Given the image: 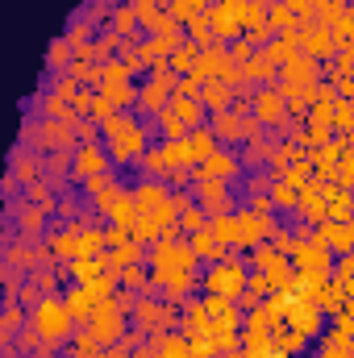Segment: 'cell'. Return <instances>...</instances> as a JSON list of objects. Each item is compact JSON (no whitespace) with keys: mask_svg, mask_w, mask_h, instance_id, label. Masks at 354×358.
I'll return each mask as SVG.
<instances>
[{"mask_svg":"<svg viewBox=\"0 0 354 358\" xmlns=\"http://www.w3.org/2000/svg\"><path fill=\"white\" fill-rule=\"evenodd\" d=\"M150 267L155 279L167 287V296H183L192 287V267H196V250L192 246H176L171 238H159L150 250Z\"/></svg>","mask_w":354,"mask_h":358,"instance_id":"obj_1","label":"cell"},{"mask_svg":"<svg viewBox=\"0 0 354 358\" xmlns=\"http://www.w3.org/2000/svg\"><path fill=\"white\" fill-rule=\"evenodd\" d=\"M104 146L117 163H134L146 150V134L134 117H113V121H104Z\"/></svg>","mask_w":354,"mask_h":358,"instance_id":"obj_2","label":"cell"},{"mask_svg":"<svg viewBox=\"0 0 354 358\" xmlns=\"http://www.w3.org/2000/svg\"><path fill=\"white\" fill-rule=\"evenodd\" d=\"M71 321H76V313L67 308V300H55V296H46V300L34 308V334H38L46 346H55V342H67V334H71Z\"/></svg>","mask_w":354,"mask_h":358,"instance_id":"obj_3","label":"cell"},{"mask_svg":"<svg viewBox=\"0 0 354 358\" xmlns=\"http://www.w3.org/2000/svg\"><path fill=\"white\" fill-rule=\"evenodd\" d=\"M246 279H250V271L242 267L238 259H221V263H208V271L200 275V287H204V296L234 300V296L246 292Z\"/></svg>","mask_w":354,"mask_h":358,"instance_id":"obj_4","label":"cell"},{"mask_svg":"<svg viewBox=\"0 0 354 358\" xmlns=\"http://www.w3.org/2000/svg\"><path fill=\"white\" fill-rule=\"evenodd\" d=\"M134 204H138V213L142 217H176L171 208V196H167V187L159 183V179H142V183H134Z\"/></svg>","mask_w":354,"mask_h":358,"instance_id":"obj_5","label":"cell"},{"mask_svg":"<svg viewBox=\"0 0 354 358\" xmlns=\"http://www.w3.org/2000/svg\"><path fill=\"white\" fill-rule=\"evenodd\" d=\"M88 321H92V338H96L100 346H113V342L125 334V313H121L113 300H100Z\"/></svg>","mask_w":354,"mask_h":358,"instance_id":"obj_6","label":"cell"},{"mask_svg":"<svg viewBox=\"0 0 354 358\" xmlns=\"http://www.w3.org/2000/svg\"><path fill=\"white\" fill-rule=\"evenodd\" d=\"M267 229H271V217L267 213H255V208H246V213H234V246H263Z\"/></svg>","mask_w":354,"mask_h":358,"instance_id":"obj_7","label":"cell"},{"mask_svg":"<svg viewBox=\"0 0 354 358\" xmlns=\"http://www.w3.org/2000/svg\"><path fill=\"white\" fill-rule=\"evenodd\" d=\"M255 267L271 279V287H275V292H283V287L296 279V271H292L296 263H288V259H283L279 250H271V246H259V250H255Z\"/></svg>","mask_w":354,"mask_h":358,"instance_id":"obj_8","label":"cell"},{"mask_svg":"<svg viewBox=\"0 0 354 358\" xmlns=\"http://www.w3.org/2000/svg\"><path fill=\"white\" fill-rule=\"evenodd\" d=\"M292 263L300 275H325L330 271V250L321 242H292Z\"/></svg>","mask_w":354,"mask_h":358,"instance_id":"obj_9","label":"cell"},{"mask_svg":"<svg viewBox=\"0 0 354 358\" xmlns=\"http://www.w3.org/2000/svg\"><path fill=\"white\" fill-rule=\"evenodd\" d=\"M208 25H213V38H217V42L234 38V34L242 29V4H238V0H225V4H217V8L208 13Z\"/></svg>","mask_w":354,"mask_h":358,"instance_id":"obj_10","label":"cell"},{"mask_svg":"<svg viewBox=\"0 0 354 358\" xmlns=\"http://www.w3.org/2000/svg\"><path fill=\"white\" fill-rule=\"evenodd\" d=\"M317 242L330 255H351L354 250V225H346V221H325L321 234H317Z\"/></svg>","mask_w":354,"mask_h":358,"instance_id":"obj_11","label":"cell"},{"mask_svg":"<svg viewBox=\"0 0 354 358\" xmlns=\"http://www.w3.org/2000/svg\"><path fill=\"white\" fill-rule=\"evenodd\" d=\"M187 246H192V250H196V259H204V263H221V259H225V250H229V246H221V242H217V234H213L208 225H204V229H196Z\"/></svg>","mask_w":354,"mask_h":358,"instance_id":"obj_12","label":"cell"},{"mask_svg":"<svg viewBox=\"0 0 354 358\" xmlns=\"http://www.w3.org/2000/svg\"><path fill=\"white\" fill-rule=\"evenodd\" d=\"M171 113H176L183 125H192V129H196V125H200V117H204L208 108H204V96H176V100H171Z\"/></svg>","mask_w":354,"mask_h":358,"instance_id":"obj_13","label":"cell"},{"mask_svg":"<svg viewBox=\"0 0 354 358\" xmlns=\"http://www.w3.org/2000/svg\"><path fill=\"white\" fill-rule=\"evenodd\" d=\"M76 176L80 179L104 176V150H100V146H80V155H76Z\"/></svg>","mask_w":354,"mask_h":358,"instance_id":"obj_14","label":"cell"},{"mask_svg":"<svg viewBox=\"0 0 354 358\" xmlns=\"http://www.w3.org/2000/svg\"><path fill=\"white\" fill-rule=\"evenodd\" d=\"M255 117L267 121V125L283 121V96H279V92H259V96H255Z\"/></svg>","mask_w":354,"mask_h":358,"instance_id":"obj_15","label":"cell"},{"mask_svg":"<svg viewBox=\"0 0 354 358\" xmlns=\"http://www.w3.org/2000/svg\"><path fill=\"white\" fill-rule=\"evenodd\" d=\"M238 171V163H234V155H225V150H213L204 163H200V179H221V176H234Z\"/></svg>","mask_w":354,"mask_h":358,"instance_id":"obj_16","label":"cell"},{"mask_svg":"<svg viewBox=\"0 0 354 358\" xmlns=\"http://www.w3.org/2000/svg\"><path fill=\"white\" fill-rule=\"evenodd\" d=\"M63 300H67V308H71L76 317H92V313H96V304H100V296H96L92 287H84V283H80V287H71Z\"/></svg>","mask_w":354,"mask_h":358,"instance_id":"obj_17","label":"cell"},{"mask_svg":"<svg viewBox=\"0 0 354 358\" xmlns=\"http://www.w3.org/2000/svg\"><path fill=\"white\" fill-rule=\"evenodd\" d=\"M204 108L229 113V80H208V84H204Z\"/></svg>","mask_w":354,"mask_h":358,"instance_id":"obj_18","label":"cell"},{"mask_svg":"<svg viewBox=\"0 0 354 358\" xmlns=\"http://www.w3.org/2000/svg\"><path fill=\"white\" fill-rule=\"evenodd\" d=\"M300 183H292V179H275V187H271V204H283V208H300Z\"/></svg>","mask_w":354,"mask_h":358,"instance_id":"obj_19","label":"cell"},{"mask_svg":"<svg viewBox=\"0 0 354 358\" xmlns=\"http://www.w3.org/2000/svg\"><path fill=\"white\" fill-rule=\"evenodd\" d=\"M330 38H334V46H351V38H354V13H334L330 17Z\"/></svg>","mask_w":354,"mask_h":358,"instance_id":"obj_20","label":"cell"},{"mask_svg":"<svg viewBox=\"0 0 354 358\" xmlns=\"http://www.w3.org/2000/svg\"><path fill=\"white\" fill-rule=\"evenodd\" d=\"M300 46H304L309 55H330V50H334L330 25H321V29H309V34H300Z\"/></svg>","mask_w":354,"mask_h":358,"instance_id":"obj_21","label":"cell"},{"mask_svg":"<svg viewBox=\"0 0 354 358\" xmlns=\"http://www.w3.org/2000/svg\"><path fill=\"white\" fill-rule=\"evenodd\" d=\"M300 213H304L309 221H330L325 200H321V192H317V187H304V192H300Z\"/></svg>","mask_w":354,"mask_h":358,"instance_id":"obj_22","label":"cell"},{"mask_svg":"<svg viewBox=\"0 0 354 358\" xmlns=\"http://www.w3.org/2000/svg\"><path fill=\"white\" fill-rule=\"evenodd\" d=\"M213 134H217V138H242V134H246V125H242V117H234V113H217Z\"/></svg>","mask_w":354,"mask_h":358,"instance_id":"obj_23","label":"cell"},{"mask_svg":"<svg viewBox=\"0 0 354 358\" xmlns=\"http://www.w3.org/2000/svg\"><path fill=\"white\" fill-rule=\"evenodd\" d=\"M71 275H76L80 283H88L96 275H104V259H71Z\"/></svg>","mask_w":354,"mask_h":358,"instance_id":"obj_24","label":"cell"},{"mask_svg":"<svg viewBox=\"0 0 354 358\" xmlns=\"http://www.w3.org/2000/svg\"><path fill=\"white\" fill-rule=\"evenodd\" d=\"M159 358H192V342H183V338H163V342H159Z\"/></svg>","mask_w":354,"mask_h":358,"instance_id":"obj_25","label":"cell"},{"mask_svg":"<svg viewBox=\"0 0 354 358\" xmlns=\"http://www.w3.org/2000/svg\"><path fill=\"white\" fill-rule=\"evenodd\" d=\"M159 125H163V134H167V138H183V129H187V125L179 121L176 113H171V104H167V108L159 113Z\"/></svg>","mask_w":354,"mask_h":358,"instance_id":"obj_26","label":"cell"},{"mask_svg":"<svg viewBox=\"0 0 354 358\" xmlns=\"http://www.w3.org/2000/svg\"><path fill=\"white\" fill-rule=\"evenodd\" d=\"M63 59H71V38H59L50 50V63H63Z\"/></svg>","mask_w":354,"mask_h":358,"instance_id":"obj_27","label":"cell"},{"mask_svg":"<svg viewBox=\"0 0 354 358\" xmlns=\"http://www.w3.org/2000/svg\"><path fill=\"white\" fill-rule=\"evenodd\" d=\"M334 121H338L342 129H354V108H351V104H342V108L334 113Z\"/></svg>","mask_w":354,"mask_h":358,"instance_id":"obj_28","label":"cell"},{"mask_svg":"<svg viewBox=\"0 0 354 358\" xmlns=\"http://www.w3.org/2000/svg\"><path fill=\"white\" fill-rule=\"evenodd\" d=\"M271 25H275V29H292V8H275Z\"/></svg>","mask_w":354,"mask_h":358,"instance_id":"obj_29","label":"cell"},{"mask_svg":"<svg viewBox=\"0 0 354 358\" xmlns=\"http://www.w3.org/2000/svg\"><path fill=\"white\" fill-rule=\"evenodd\" d=\"M125 283H129V287H142L146 279H142V271H138V267H129V271H125Z\"/></svg>","mask_w":354,"mask_h":358,"instance_id":"obj_30","label":"cell"},{"mask_svg":"<svg viewBox=\"0 0 354 358\" xmlns=\"http://www.w3.org/2000/svg\"><path fill=\"white\" fill-rule=\"evenodd\" d=\"M351 213H354V192H351Z\"/></svg>","mask_w":354,"mask_h":358,"instance_id":"obj_31","label":"cell"},{"mask_svg":"<svg viewBox=\"0 0 354 358\" xmlns=\"http://www.w3.org/2000/svg\"><path fill=\"white\" fill-rule=\"evenodd\" d=\"M138 358H150V355H138Z\"/></svg>","mask_w":354,"mask_h":358,"instance_id":"obj_32","label":"cell"}]
</instances>
